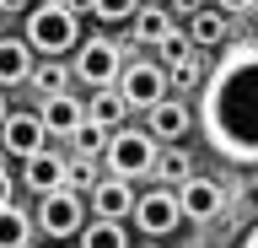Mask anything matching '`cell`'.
Masks as SVG:
<instances>
[{
    "mask_svg": "<svg viewBox=\"0 0 258 248\" xmlns=\"http://www.w3.org/2000/svg\"><path fill=\"white\" fill-rule=\"evenodd\" d=\"M226 33H231V22H226L221 6H215V11H194V22H188V38H194V43H205V49L226 43Z\"/></svg>",
    "mask_w": 258,
    "mask_h": 248,
    "instance_id": "obj_19",
    "label": "cell"
},
{
    "mask_svg": "<svg viewBox=\"0 0 258 248\" xmlns=\"http://www.w3.org/2000/svg\"><path fill=\"white\" fill-rule=\"evenodd\" d=\"M38 119H43V130H48V135H76V130H81V119H86V103L70 97V92H48L43 108H38Z\"/></svg>",
    "mask_w": 258,
    "mask_h": 248,
    "instance_id": "obj_12",
    "label": "cell"
},
{
    "mask_svg": "<svg viewBox=\"0 0 258 248\" xmlns=\"http://www.w3.org/2000/svg\"><path fill=\"white\" fill-rule=\"evenodd\" d=\"M76 243L81 248H129V232H124V221H86V227L76 232Z\"/></svg>",
    "mask_w": 258,
    "mask_h": 248,
    "instance_id": "obj_18",
    "label": "cell"
},
{
    "mask_svg": "<svg viewBox=\"0 0 258 248\" xmlns=\"http://www.w3.org/2000/svg\"><path fill=\"white\" fill-rule=\"evenodd\" d=\"M11 194H16V183H11V173H6V162H0V205H11Z\"/></svg>",
    "mask_w": 258,
    "mask_h": 248,
    "instance_id": "obj_25",
    "label": "cell"
},
{
    "mask_svg": "<svg viewBox=\"0 0 258 248\" xmlns=\"http://www.w3.org/2000/svg\"><path fill=\"white\" fill-rule=\"evenodd\" d=\"M194 124L221 162L258 167V43H231L199 81Z\"/></svg>",
    "mask_w": 258,
    "mask_h": 248,
    "instance_id": "obj_1",
    "label": "cell"
},
{
    "mask_svg": "<svg viewBox=\"0 0 258 248\" xmlns=\"http://www.w3.org/2000/svg\"><path fill=\"white\" fill-rule=\"evenodd\" d=\"M32 221H38V232H43V237H76L81 227H86V200L76 194V189H70V183H64V189H48V194H38V216H32Z\"/></svg>",
    "mask_w": 258,
    "mask_h": 248,
    "instance_id": "obj_4",
    "label": "cell"
},
{
    "mask_svg": "<svg viewBox=\"0 0 258 248\" xmlns=\"http://www.w3.org/2000/svg\"><path fill=\"white\" fill-rule=\"evenodd\" d=\"M38 221H32L22 205H0V248H27Z\"/></svg>",
    "mask_w": 258,
    "mask_h": 248,
    "instance_id": "obj_17",
    "label": "cell"
},
{
    "mask_svg": "<svg viewBox=\"0 0 258 248\" xmlns=\"http://www.w3.org/2000/svg\"><path fill=\"white\" fill-rule=\"evenodd\" d=\"M102 162L113 167V178H151L156 173V135L151 130H113L102 146Z\"/></svg>",
    "mask_w": 258,
    "mask_h": 248,
    "instance_id": "obj_3",
    "label": "cell"
},
{
    "mask_svg": "<svg viewBox=\"0 0 258 248\" xmlns=\"http://www.w3.org/2000/svg\"><path fill=\"white\" fill-rule=\"evenodd\" d=\"M22 33H27L32 54L54 60V54H70L81 43V17H76V6H64V0H43V6H32V11H27Z\"/></svg>",
    "mask_w": 258,
    "mask_h": 248,
    "instance_id": "obj_2",
    "label": "cell"
},
{
    "mask_svg": "<svg viewBox=\"0 0 258 248\" xmlns=\"http://www.w3.org/2000/svg\"><path fill=\"white\" fill-rule=\"evenodd\" d=\"M156 167H161V173H167L172 183L194 178V167H188V157H183V151H167V157H156Z\"/></svg>",
    "mask_w": 258,
    "mask_h": 248,
    "instance_id": "obj_23",
    "label": "cell"
},
{
    "mask_svg": "<svg viewBox=\"0 0 258 248\" xmlns=\"http://www.w3.org/2000/svg\"><path fill=\"white\" fill-rule=\"evenodd\" d=\"M64 81H70V70H59V65H43V70H38V65H32V86H38L43 97H48V92H64Z\"/></svg>",
    "mask_w": 258,
    "mask_h": 248,
    "instance_id": "obj_22",
    "label": "cell"
},
{
    "mask_svg": "<svg viewBox=\"0 0 258 248\" xmlns=\"http://www.w3.org/2000/svg\"><path fill=\"white\" fill-rule=\"evenodd\" d=\"M231 248H258V221H247V227H242V237Z\"/></svg>",
    "mask_w": 258,
    "mask_h": 248,
    "instance_id": "obj_24",
    "label": "cell"
},
{
    "mask_svg": "<svg viewBox=\"0 0 258 248\" xmlns=\"http://www.w3.org/2000/svg\"><path fill=\"white\" fill-rule=\"evenodd\" d=\"M221 183H210V178H183L177 183V205H183V221H210V216H221Z\"/></svg>",
    "mask_w": 258,
    "mask_h": 248,
    "instance_id": "obj_10",
    "label": "cell"
},
{
    "mask_svg": "<svg viewBox=\"0 0 258 248\" xmlns=\"http://www.w3.org/2000/svg\"><path fill=\"white\" fill-rule=\"evenodd\" d=\"M43 119L38 114H6L0 119V151L6 157H16V162H27L32 151H43Z\"/></svg>",
    "mask_w": 258,
    "mask_h": 248,
    "instance_id": "obj_8",
    "label": "cell"
},
{
    "mask_svg": "<svg viewBox=\"0 0 258 248\" xmlns=\"http://www.w3.org/2000/svg\"><path fill=\"white\" fill-rule=\"evenodd\" d=\"M129 114V103L118 97V86H92V97H86V119L102 124V130H118V119Z\"/></svg>",
    "mask_w": 258,
    "mask_h": 248,
    "instance_id": "obj_16",
    "label": "cell"
},
{
    "mask_svg": "<svg viewBox=\"0 0 258 248\" xmlns=\"http://www.w3.org/2000/svg\"><path fill=\"white\" fill-rule=\"evenodd\" d=\"M135 227L145 232V237H167V232L183 227V205H177L172 189H145V194H135Z\"/></svg>",
    "mask_w": 258,
    "mask_h": 248,
    "instance_id": "obj_6",
    "label": "cell"
},
{
    "mask_svg": "<svg viewBox=\"0 0 258 248\" xmlns=\"http://www.w3.org/2000/svg\"><path fill=\"white\" fill-rule=\"evenodd\" d=\"M22 183H27L32 194H48V189H64L70 183V162H64L59 151H32L27 162H22Z\"/></svg>",
    "mask_w": 258,
    "mask_h": 248,
    "instance_id": "obj_9",
    "label": "cell"
},
{
    "mask_svg": "<svg viewBox=\"0 0 258 248\" xmlns=\"http://www.w3.org/2000/svg\"><path fill=\"white\" fill-rule=\"evenodd\" d=\"M6 114H11V108H6V86H0V119H6Z\"/></svg>",
    "mask_w": 258,
    "mask_h": 248,
    "instance_id": "obj_27",
    "label": "cell"
},
{
    "mask_svg": "<svg viewBox=\"0 0 258 248\" xmlns=\"http://www.w3.org/2000/svg\"><path fill=\"white\" fill-rule=\"evenodd\" d=\"M145 114H151V135H156V140H183V135L194 130V114L183 108V103H167V97H161L156 108H145Z\"/></svg>",
    "mask_w": 258,
    "mask_h": 248,
    "instance_id": "obj_15",
    "label": "cell"
},
{
    "mask_svg": "<svg viewBox=\"0 0 258 248\" xmlns=\"http://www.w3.org/2000/svg\"><path fill=\"white\" fill-rule=\"evenodd\" d=\"M215 6H221L226 17H237V11H247V6H253V0H215Z\"/></svg>",
    "mask_w": 258,
    "mask_h": 248,
    "instance_id": "obj_26",
    "label": "cell"
},
{
    "mask_svg": "<svg viewBox=\"0 0 258 248\" xmlns=\"http://www.w3.org/2000/svg\"><path fill=\"white\" fill-rule=\"evenodd\" d=\"M118 97H124L129 108H156V103L167 97V70L151 65V60L124 65V70H118Z\"/></svg>",
    "mask_w": 258,
    "mask_h": 248,
    "instance_id": "obj_7",
    "label": "cell"
},
{
    "mask_svg": "<svg viewBox=\"0 0 258 248\" xmlns=\"http://www.w3.org/2000/svg\"><path fill=\"white\" fill-rule=\"evenodd\" d=\"M129 33L140 38V43H151V49H161L177 27H172V11H167V6H140V11L129 17Z\"/></svg>",
    "mask_w": 258,
    "mask_h": 248,
    "instance_id": "obj_14",
    "label": "cell"
},
{
    "mask_svg": "<svg viewBox=\"0 0 258 248\" xmlns=\"http://www.w3.org/2000/svg\"><path fill=\"white\" fill-rule=\"evenodd\" d=\"M145 0H92V11H97V22H129L135 11H140Z\"/></svg>",
    "mask_w": 258,
    "mask_h": 248,
    "instance_id": "obj_21",
    "label": "cell"
},
{
    "mask_svg": "<svg viewBox=\"0 0 258 248\" xmlns=\"http://www.w3.org/2000/svg\"><path fill=\"white\" fill-rule=\"evenodd\" d=\"M108 135H113V130H102V124H92V119H81V130L70 135V140H76V151H81V157H102Z\"/></svg>",
    "mask_w": 258,
    "mask_h": 248,
    "instance_id": "obj_20",
    "label": "cell"
},
{
    "mask_svg": "<svg viewBox=\"0 0 258 248\" xmlns=\"http://www.w3.org/2000/svg\"><path fill=\"white\" fill-rule=\"evenodd\" d=\"M118 70H124V49L113 38H81L76 43V70L86 86H118Z\"/></svg>",
    "mask_w": 258,
    "mask_h": 248,
    "instance_id": "obj_5",
    "label": "cell"
},
{
    "mask_svg": "<svg viewBox=\"0 0 258 248\" xmlns=\"http://www.w3.org/2000/svg\"><path fill=\"white\" fill-rule=\"evenodd\" d=\"M86 211H97L102 221H124V216H135V189H129V178H102V183H92Z\"/></svg>",
    "mask_w": 258,
    "mask_h": 248,
    "instance_id": "obj_11",
    "label": "cell"
},
{
    "mask_svg": "<svg viewBox=\"0 0 258 248\" xmlns=\"http://www.w3.org/2000/svg\"><path fill=\"white\" fill-rule=\"evenodd\" d=\"M32 43L27 38H0V86H22L32 81Z\"/></svg>",
    "mask_w": 258,
    "mask_h": 248,
    "instance_id": "obj_13",
    "label": "cell"
}]
</instances>
